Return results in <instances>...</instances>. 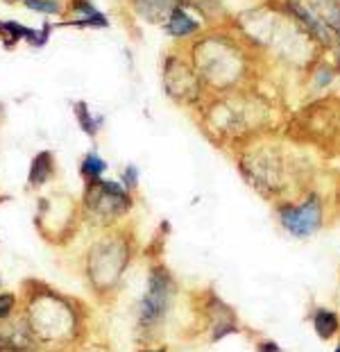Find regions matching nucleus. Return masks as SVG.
I'll return each mask as SVG.
<instances>
[{"label": "nucleus", "instance_id": "412c9836", "mask_svg": "<svg viewBox=\"0 0 340 352\" xmlns=\"http://www.w3.org/2000/svg\"><path fill=\"white\" fill-rule=\"evenodd\" d=\"M10 200V196H0V205H3V202H7Z\"/></svg>", "mask_w": 340, "mask_h": 352}, {"label": "nucleus", "instance_id": "5701e85b", "mask_svg": "<svg viewBox=\"0 0 340 352\" xmlns=\"http://www.w3.org/2000/svg\"><path fill=\"white\" fill-rule=\"evenodd\" d=\"M0 284H3V280H0Z\"/></svg>", "mask_w": 340, "mask_h": 352}, {"label": "nucleus", "instance_id": "f8f14e48", "mask_svg": "<svg viewBox=\"0 0 340 352\" xmlns=\"http://www.w3.org/2000/svg\"><path fill=\"white\" fill-rule=\"evenodd\" d=\"M73 111H75V118H78V125L82 127V132L89 134V137L93 139L95 134H98V130H100L102 118H93V114H91V109H89V104L82 102V100L73 104Z\"/></svg>", "mask_w": 340, "mask_h": 352}, {"label": "nucleus", "instance_id": "ddd939ff", "mask_svg": "<svg viewBox=\"0 0 340 352\" xmlns=\"http://www.w3.org/2000/svg\"><path fill=\"white\" fill-rule=\"evenodd\" d=\"M338 329V318L331 311H317L315 316V332L322 336V339H329L331 334H336Z\"/></svg>", "mask_w": 340, "mask_h": 352}, {"label": "nucleus", "instance_id": "1a4fd4ad", "mask_svg": "<svg viewBox=\"0 0 340 352\" xmlns=\"http://www.w3.org/2000/svg\"><path fill=\"white\" fill-rule=\"evenodd\" d=\"M132 5L150 23H163L177 10V0H132Z\"/></svg>", "mask_w": 340, "mask_h": 352}, {"label": "nucleus", "instance_id": "dca6fc26", "mask_svg": "<svg viewBox=\"0 0 340 352\" xmlns=\"http://www.w3.org/2000/svg\"><path fill=\"white\" fill-rule=\"evenodd\" d=\"M25 7L30 10L39 12V14H59L62 12V5L57 3V0H23Z\"/></svg>", "mask_w": 340, "mask_h": 352}, {"label": "nucleus", "instance_id": "2eb2a0df", "mask_svg": "<svg viewBox=\"0 0 340 352\" xmlns=\"http://www.w3.org/2000/svg\"><path fill=\"white\" fill-rule=\"evenodd\" d=\"M120 184H123V189L127 191V193H136V189H139V168L136 166H125L123 168V173H120Z\"/></svg>", "mask_w": 340, "mask_h": 352}, {"label": "nucleus", "instance_id": "4468645a", "mask_svg": "<svg viewBox=\"0 0 340 352\" xmlns=\"http://www.w3.org/2000/svg\"><path fill=\"white\" fill-rule=\"evenodd\" d=\"M19 309V294L14 291H0V320L14 318Z\"/></svg>", "mask_w": 340, "mask_h": 352}, {"label": "nucleus", "instance_id": "a211bd4d", "mask_svg": "<svg viewBox=\"0 0 340 352\" xmlns=\"http://www.w3.org/2000/svg\"><path fill=\"white\" fill-rule=\"evenodd\" d=\"M259 350L261 352H279V346H275V343H259Z\"/></svg>", "mask_w": 340, "mask_h": 352}, {"label": "nucleus", "instance_id": "0eeeda50", "mask_svg": "<svg viewBox=\"0 0 340 352\" xmlns=\"http://www.w3.org/2000/svg\"><path fill=\"white\" fill-rule=\"evenodd\" d=\"M282 223L286 226V230H291L293 234H297V236L311 234V232H315L317 226H320V205H317L315 200H311L302 207H284Z\"/></svg>", "mask_w": 340, "mask_h": 352}, {"label": "nucleus", "instance_id": "f257e3e1", "mask_svg": "<svg viewBox=\"0 0 340 352\" xmlns=\"http://www.w3.org/2000/svg\"><path fill=\"white\" fill-rule=\"evenodd\" d=\"M23 327L34 346L73 352L91 339V307L39 277H25L19 291Z\"/></svg>", "mask_w": 340, "mask_h": 352}, {"label": "nucleus", "instance_id": "b1692460", "mask_svg": "<svg viewBox=\"0 0 340 352\" xmlns=\"http://www.w3.org/2000/svg\"><path fill=\"white\" fill-rule=\"evenodd\" d=\"M0 23H3V21H0Z\"/></svg>", "mask_w": 340, "mask_h": 352}, {"label": "nucleus", "instance_id": "6e6552de", "mask_svg": "<svg viewBox=\"0 0 340 352\" xmlns=\"http://www.w3.org/2000/svg\"><path fill=\"white\" fill-rule=\"evenodd\" d=\"M57 175V160L50 151H41L32 157L27 170V186L30 189H43Z\"/></svg>", "mask_w": 340, "mask_h": 352}, {"label": "nucleus", "instance_id": "9d476101", "mask_svg": "<svg viewBox=\"0 0 340 352\" xmlns=\"http://www.w3.org/2000/svg\"><path fill=\"white\" fill-rule=\"evenodd\" d=\"M104 170H107V162H104L98 153H89L80 164V175H82V179H84V184L102 179Z\"/></svg>", "mask_w": 340, "mask_h": 352}, {"label": "nucleus", "instance_id": "aec40b11", "mask_svg": "<svg viewBox=\"0 0 340 352\" xmlns=\"http://www.w3.org/2000/svg\"><path fill=\"white\" fill-rule=\"evenodd\" d=\"M139 352H166V350H152V348H139Z\"/></svg>", "mask_w": 340, "mask_h": 352}, {"label": "nucleus", "instance_id": "423d86ee", "mask_svg": "<svg viewBox=\"0 0 340 352\" xmlns=\"http://www.w3.org/2000/svg\"><path fill=\"white\" fill-rule=\"evenodd\" d=\"M163 87L170 98H175L179 102H193L200 96L198 76H193V71L184 62H179V59H168L166 62Z\"/></svg>", "mask_w": 340, "mask_h": 352}, {"label": "nucleus", "instance_id": "9b49d317", "mask_svg": "<svg viewBox=\"0 0 340 352\" xmlns=\"http://www.w3.org/2000/svg\"><path fill=\"white\" fill-rule=\"evenodd\" d=\"M200 25L195 23V21L188 16V14L184 10H177L170 14L168 21H166V30L172 34V36H186V34H193L195 30H198Z\"/></svg>", "mask_w": 340, "mask_h": 352}, {"label": "nucleus", "instance_id": "f03ea898", "mask_svg": "<svg viewBox=\"0 0 340 352\" xmlns=\"http://www.w3.org/2000/svg\"><path fill=\"white\" fill-rule=\"evenodd\" d=\"M136 250H139V239L127 221L95 230V236L82 252L80 277L98 305L109 307L118 300L127 271L136 259Z\"/></svg>", "mask_w": 340, "mask_h": 352}, {"label": "nucleus", "instance_id": "6ab92c4d", "mask_svg": "<svg viewBox=\"0 0 340 352\" xmlns=\"http://www.w3.org/2000/svg\"><path fill=\"white\" fill-rule=\"evenodd\" d=\"M12 352H50V350H43L39 346H27V348H21V350H12Z\"/></svg>", "mask_w": 340, "mask_h": 352}, {"label": "nucleus", "instance_id": "20e7f679", "mask_svg": "<svg viewBox=\"0 0 340 352\" xmlns=\"http://www.w3.org/2000/svg\"><path fill=\"white\" fill-rule=\"evenodd\" d=\"M84 226L80 200L71 193L55 191L45 193L36 200L34 212V230L43 243L52 248H68Z\"/></svg>", "mask_w": 340, "mask_h": 352}, {"label": "nucleus", "instance_id": "39448f33", "mask_svg": "<svg viewBox=\"0 0 340 352\" xmlns=\"http://www.w3.org/2000/svg\"><path fill=\"white\" fill-rule=\"evenodd\" d=\"M84 226L91 230H104L127 221L134 209V196L123 189L116 179H98L84 184V193L80 198Z\"/></svg>", "mask_w": 340, "mask_h": 352}, {"label": "nucleus", "instance_id": "f3484780", "mask_svg": "<svg viewBox=\"0 0 340 352\" xmlns=\"http://www.w3.org/2000/svg\"><path fill=\"white\" fill-rule=\"evenodd\" d=\"M73 352H113V348L107 341H98V339H87L82 346H78Z\"/></svg>", "mask_w": 340, "mask_h": 352}, {"label": "nucleus", "instance_id": "4be33fe9", "mask_svg": "<svg viewBox=\"0 0 340 352\" xmlns=\"http://www.w3.org/2000/svg\"><path fill=\"white\" fill-rule=\"evenodd\" d=\"M336 352H340V346H338V350H336Z\"/></svg>", "mask_w": 340, "mask_h": 352}, {"label": "nucleus", "instance_id": "7ed1b4c3", "mask_svg": "<svg viewBox=\"0 0 340 352\" xmlns=\"http://www.w3.org/2000/svg\"><path fill=\"white\" fill-rule=\"evenodd\" d=\"M177 284L172 273L161 261H155L148 268V284L134 311V339L141 348H150L157 341L159 332L175 305Z\"/></svg>", "mask_w": 340, "mask_h": 352}]
</instances>
